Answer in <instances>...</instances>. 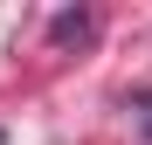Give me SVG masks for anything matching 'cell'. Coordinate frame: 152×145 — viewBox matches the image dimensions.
I'll return each instance as SVG.
<instances>
[{"label":"cell","instance_id":"cell-1","mask_svg":"<svg viewBox=\"0 0 152 145\" xmlns=\"http://www.w3.org/2000/svg\"><path fill=\"white\" fill-rule=\"evenodd\" d=\"M90 28H97V21H90L83 7H69V14H56V21H48V42H56V48H69V42H90Z\"/></svg>","mask_w":152,"mask_h":145},{"label":"cell","instance_id":"cell-2","mask_svg":"<svg viewBox=\"0 0 152 145\" xmlns=\"http://www.w3.org/2000/svg\"><path fill=\"white\" fill-rule=\"evenodd\" d=\"M145 125H152V104H145Z\"/></svg>","mask_w":152,"mask_h":145}]
</instances>
